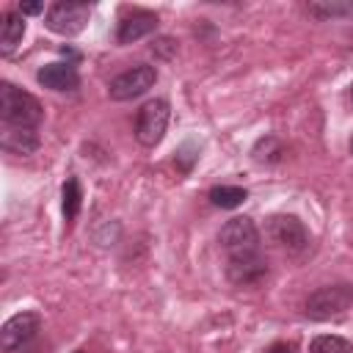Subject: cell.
<instances>
[{"label": "cell", "mask_w": 353, "mask_h": 353, "mask_svg": "<svg viewBox=\"0 0 353 353\" xmlns=\"http://www.w3.org/2000/svg\"><path fill=\"white\" fill-rule=\"evenodd\" d=\"M0 119H3L6 127H14V130H33V127L41 124L44 108H41V102H39L33 94L17 88L14 83L6 80V83L0 85Z\"/></svg>", "instance_id": "obj_1"}, {"label": "cell", "mask_w": 353, "mask_h": 353, "mask_svg": "<svg viewBox=\"0 0 353 353\" xmlns=\"http://www.w3.org/2000/svg\"><path fill=\"white\" fill-rule=\"evenodd\" d=\"M80 207H83V188H80L77 176H69V179L63 182V188H61V210H63V221L72 223V221L77 218Z\"/></svg>", "instance_id": "obj_15"}, {"label": "cell", "mask_w": 353, "mask_h": 353, "mask_svg": "<svg viewBox=\"0 0 353 353\" xmlns=\"http://www.w3.org/2000/svg\"><path fill=\"white\" fill-rule=\"evenodd\" d=\"M36 80H39V85H44V88H50V91H58V94H66V91H77V85H80V74H77V69H74V63H63V61H58V63H44L39 72H36Z\"/></svg>", "instance_id": "obj_11"}, {"label": "cell", "mask_w": 353, "mask_h": 353, "mask_svg": "<svg viewBox=\"0 0 353 353\" xmlns=\"http://www.w3.org/2000/svg\"><path fill=\"white\" fill-rule=\"evenodd\" d=\"M157 14L154 11H146V8H132V11H124V17L119 19L116 25V41L119 44H132L149 33H154L157 28Z\"/></svg>", "instance_id": "obj_10"}, {"label": "cell", "mask_w": 353, "mask_h": 353, "mask_svg": "<svg viewBox=\"0 0 353 353\" xmlns=\"http://www.w3.org/2000/svg\"><path fill=\"white\" fill-rule=\"evenodd\" d=\"M74 353H85V350H74Z\"/></svg>", "instance_id": "obj_25"}, {"label": "cell", "mask_w": 353, "mask_h": 353, "mask_svg": "<svg viewBox=\"0 0 353 353\" xmlns=\"http://www.w3.org/2000/svg\"><path fill=\"white\" fill-rule=\"evenodd\" d=\"M268 276V262L259 254H245V256H226V279L237 287H254Z\"/></svg>", "instance_id": "obj_9"}, {"label": "cell", "mask_w": 353, "mask_h": 353, "mask_svg": "<svg viewBox=\"0 0 353 353\" xmlns=\"http://www.w3.org/2000/svg\"><path fill=\"white\" fill-rule=\"evenodd\" d=\"M309 353H353V345L336 334H320L312 339Z\"/></svg>", "instance_id": "obj_18"}, {"label": "cell", "mask_w": 353, "mask_h": 353, "mask_svg": "<svg viewBox=\"0 0 353 353\" xmlns=\"http://www.w3.org/2000/svg\"><path fill=\"white\" fill-rule=\"evenodd\" d=\"M91 17V6L88 3H74V0H58L47 8L44 14V25L47 30L58 33V36H77L85 30Z\"/></svg>", "instance_id": "obj_5"}, {"label": "cell", "mask_w": 353, "mask_h": 353, "mask_svg": "<svg viewBox=\"0 0 353 353\" xmlns=\"http://www.w3.org/2000/svg\"><path fill=\"white\" fill-rule=\"evenodd\" d=\"M41 331V317L39 312H19L14 317H8L0 328V347L6 353H17L25 350Z\"/></svg>", "instance_id": "obj_7"}, {"label": "cell", "mask_w": 353, "mask_h": 353, "mask_svg": "<svg viewBox=\"0 0 353 353\" xmlns=\"http://www.w3.org/2000/svg\"><path fill=\"white\" fill-rule=\"evenodd\" d=\"M218 243H221L226 256H245V254H259L262 251L259 229L248 215L229 218L218 232Z\"/></svg>", "instance_id": "obj_2"}, {"label": "cell", "mask_w": 353, "mask_h": 353, "mask_svg": "<svg viewBox=\"0 0 353 353\" xmlns=\"http://www.w3.org/2000/svg\"><path fill=\"white\" fill-rule=\"evenodd\" d=\"M207 199L221 210H234L248 199V190L240 185H215V188H210Z\"/></svg>", "instance_id": "obj_14"}, {"label": "cell", "mask_w": 353, "mask_h": 353, "mask_svg": "<svg viewBox=\"0 0 353 353\" xmlns=\"http://www.w3.org/2000/svg\"><path fill=\"white\" fill-rule=\"evenodd\" d=\"M22 36H25V17L19 11H6L0 22V52L11 55L22 41Z\"/></svg>", "instance_id": "obj_12"}, {"label": "cell", "mask_w": 353, "mask_h": 353, "mask_svg": "<svg viewBox=\"0 0 353 353\" xmlns=\"http://www.w3.org/2000/svg\"><path fill=\"white\" fill-rule=\"evenodd\" d=\"M353 303V287L350 284H328V287H320L314 290L306 303H303V314L309 320H331V317H339L350 309Z\"/></svg>", "instance_id": "obj_3"}, {"label": "cell", "mask_w": 353, "mask_h": 353, "mask_svg": "<svg viewBox=\"0 0 353 353\" xmlns=\"http://www.w3.org/2000/svg\"><path fill=\"white\" fill-rule=\"evenodd\" d=\"M168 119H171V108L165 99H149L138 116H135V141L141 146H157L165 135V127H168Z\"/></svg>", "instance_id": "obj_6"}, {"label": "cell", "mask_w": 353, "mask_h": 353, "mask_svg": "<svg viewBox=\"0 0 353 353\" xmlns=\"http://www.w3.org/2000/svg\"><path fill=\"white\" fill-rule=\"evenodd\" d=\"M265 234L276 248H281L290 256H301L312 243L303 221L295 218V215H273V218H268Z\"/></svg>", "instance_id": "obj_4"}, {"label": "cell", "mask_w": 353, "mask_h": 353, "mask_svg": "<svg viewBox=\"0 0 353 353\" xmlns=\"http://www.w3.org/2000/svg\"><path fill=\"white\" fill-rule=\"evenodd\" d=\"M350 99H353V85H350Z\"/></svg>", "instance_id": "obj_24"}, {"label": "cell", "mask_w": 353, "mask_h": 353, "mask_svg": "<svg viewBox=\"0 0 353 353\" xmlns=\"http://www.w3.org/2000/svg\"><path fill=\"white\" fill-rule=\"evenodd\" d=\"M281 154H284V143L276 138V135H265V138H259L256 143H254V149H251V157L256 160V163H279L281 160Z\"/></svg>", "instance_id": "obj_17"}, {"label": "cell", "mask_w": 353, "mask_h": 353, "mask_svg": "<svg viewBox=\"0 0 353 353\" xmlns=\"http://www.w3.org/2000/svg\"><path fill=\"white\" fill-rule=\"evenodd\" d=\"M265 353H295V347H292V342H273Z\"/></svg>", "instance_id": "obj_22"}, {"label": "cell", "mask_w": 353, "mask_h": 353, "mask_svg": "<svg viewBox=\"0 0 353 353\" xmlns=\"http://www.w3.org/2000/svg\"><path fill=\"white\" fill-rule=\"evenodd\" d=\"M154 83H157V69L149 66V63H138V66L116 74L108 85V94L116 102H127V99H135V97L146 94Z\"/></svg>", "instance_id": "obj_8"}, {"label": "cell", "mask_w": 353, "mask_h": 353, "mask_svg": "<svg viewBox=\"0 0 353 353\" xmlns=\"http://www.w3.org/2000/svg\"><path fill=\"white\" fill-rule=\"evenodd\" d=\"M347 146H350V154H353V135H350V143Z\"/></svg>", "instance_id": "obj_23"}, {"label": "cell", "mask_w": 353, "mask_h": 353, "mask_svg": "<svg viewBox=\"0 0 353 353\" xmlns=\"http://www.w3.org/2000/svg\"><path fill=\"white\" fill-rule=\"evenodd\" d=\"M306 11L317 19L353 17V0H317V3H306Z\"/></svg>", "instance_id": "obj_16"}, {"label": "cell", "mask_w": 353, "mask_h": 353, "mask_svg": "<svg viewBox=\"0 0 353 353\" xmlns=\"http://www.w3.org/2000/svg\"><path fill=\"white\" fill-rule=\"evenodd\" d=\"M152 52H157V55H163V58H171V55L176 52V41L168 39V36H160V39L152 41Z\"/></svg>", "instance_id": "obj_20"}, {"label": "cell", "mask_w": 353, "mask_h": 353, "mask_svg": "<svg viewBox=\"0 0 353 353\" xmlns=\"http://www.w3.org/2000/svg\"><path fill=\"white\" fill-rule=\"evenodd\" d=\"M44 6L41 3H19V14L22 17H33V14H41Z\"/></svg>", "instance_id": "obj_21"}, {"label": "cell", "mask_w": 353, "mask_h": 353, "mask_svg": "<svg viewBox=\"0 0 353 353\" xmlns=\"http://www.w3.org/2000/svg\"><path fill=\"white\" fill-rule=\"evenodd\" d=\"M0 146H3V152H8V154L28 157V154H33V152L39 149V135H36L33 130H14V127H8V130L3 132V138H0Z\"/></svg>", "instance_id": "obj_13"}, {"label": "cell", "mask_w": 353, "mask_h": 353, "mask_svg": "<svg viewBox=\"0 0 353 353\" xmlns=\"http://www.w3.org/2000/svg\"><path fill=\"white\" fill-rule=\"evenodd\" d=\"M190 149H193V143L188 141V143L176 152V165H179V171H185V174L193 168V163H196V157H199V152H196V154H190Z\"/></svg>", "instance_id": "obj_19"}]
</instances>
